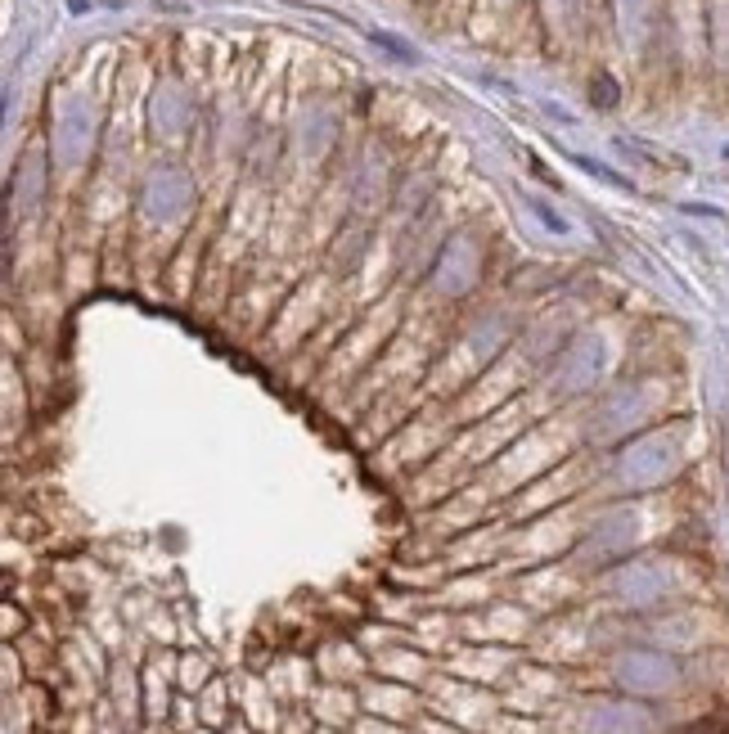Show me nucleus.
Masks as SVG:
<instances>
[{
  "instance_id": "2",
  "label": "nucleus",
  "mask_w": 729,
  "mask_h": 734,
  "mask_svg": "<svg viewBox=\"0 0 729 734\" xmlns=\"http://www.w3.org/2000/svg\"><path fill=\"white\" fill-rule=\"evenodd\" d=\"M680 734H729V725H725V716H702V721L684 725Z\"/></svg>"
},
{
  "instance_id": "3",
  "label": "nucleus",
  "mask_w": 729,
  "mask_h": 734,
  "mask_svg": "<svg viewBox=\"0 0 729 734\" xmlns=\"http://www.w3.org/2000/svg\"><path fill=\"white\" fill-rule=\"evenodd\" d=\"M527 208L536 212V217L545 221V226L554 230V235H563V230H567V221H563V217H554V212H549V208H545V203H540V199H527Z\"/></svg>"
},
{
  "instance_id": "1",
  "label": "nucleus",
  "mask_w": 729,
  "mask_h": 734,
  "mask_svg": "<svg viewBox=\"0 0 729 734\" xmlns=\"http://www.w3.org/2000/svg\"><path fill=\"white\" fill-rule=\"evenodd\" d=\"M572 158L581 172H590V176H599V181H608V185H617V190H626V176H617V172H608L603 163H594V158H585V154H567Z\"/></svg>"
}]
</instances>
